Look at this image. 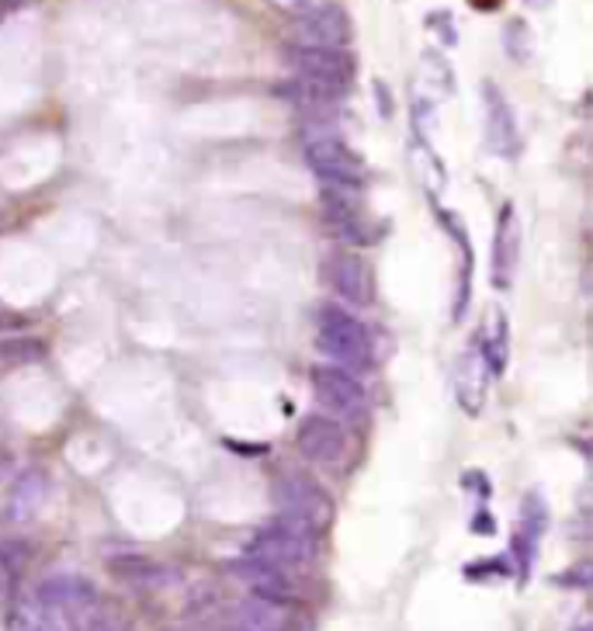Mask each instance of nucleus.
Here are the masks:
<instances>
[{"label": "nucleus", "instance_id": "nucleus-1", "mask_svg": "<svg viewBox=\"0 0 593 631\" xmlns=\"http://www.w3.org/2000/svg\"><path fill=\"white\" fill-rule=\"evenodd\" d=\"M98 587L77 572H56L32 593V608L42 631H88L98 611Z\"/></svg>", "mask_w": 593, "mask_h": 631}, {"label": "nucleus", "instance_id": "nucleus-15", "mask_svg": "<svg viewBox=\"0 0 593 631\" xmlns=\"http://www.w3.org/2000/svg\"><path fill=\"white\" fill-rule=\"evenodd\" d=\"M233 628L237 631H285L289 628V608L285 600L250 593L240 600L233 611Z\"/></svg>", "mask_w": 593, "mask_h": 631}, {"label": "nucleus", "instance_id": "nucleus-5", "mask_svg": "<svg viewBox=\"0 0 593 631\" xmlns=\"http://www.w3.org/2000/svg\"><path fill=\"white\" fill-rule=\"evenodd\" d=\"M271 497H274V507L281 510V518L299 521V524H305L309 531L326 528L330 518H333L330 497L320 490L313 479H305V475H295V472L278 475Z\"/></svg>", "mask_w": 593, "mask_h": 631}, {"label": "nucleus", "instance_id": "nucleus-6", "mask_svg": "<svg viewBox=\"0 0 593 631\" xmlns=\"http://www.w3.org/2000/svg\"><path fill=\"white\" fill-rule=\"evenodd\" d=\"M309 389H313L316 403L326 413L344 417V420L361 417L364 407H369V392H364L358 375H351V371L336 368V364H316L309 371Z\"/></svg>", "mask_w": 593, "mask_h": 631}, {"label": "nucleus", "instance_id": "nucleus-12", "mask_svg": "<svg viewBox=\"0 0 593 631\" xmlns=\"http://www.w3.org/2000/svg\"><path fill=\"white\" fill-rule=\"evenodd\" d=\"M483 119H486V147L490 153L511 160L521 153V132H517V119H514V108L511 101L503 98V91L496 88L493 80H483Z\"/></svg>", "mask_w": 593, "mask_h": 631}, {"label": "nucleus", "instance_id": "nucleus-2", "mask_svg": "<svg viewBox=\"0 0 593 631\" xmlns=\"http://www.w3.org/2000/svg\"><path fill=\"white\" fill-rule=\"evenodd\" d=\"M316 348L323 358H330V364L351 371V375L375 361L369 327L341 302H323L316 309Z\"/></svg>", "mask_w": 593, "mask_h": 631}, {"label": "nucleus", "instance_id": "nucleus-7", "mask_svg": "<svg viewBox=\"0 0 593 631\" xmlns=\"http://www.w3.org/2000/svg\"><path fill=\"white\" fill-rule=\"evenodd\" d=\"M323 281L326 289L341 299V306H372L375 302V274L369 268L364 257H358L354 250H333L323 261Z\"/></svg>", "mask_w": 593, "mask_h": 631}, {"label": "nucleus", "instance_id": "nucleus-21", "mask_svg": "<svg viewBox=\"0 0 593 631\" xmlns=\"http://www.w3.org/2000/svg\"><path fill=\"white\" fill-rule=\"evenodd\" d=\"M28 562H32V544L21 541V538L0 541V597H8L18 587Z\"/></svg>", "mask_w": 593, "mask_h": 631}, {"label": "nucleus", "instance_id": "nucleus-3", "mask_svg": "<svg viewBox=\"0 0 593 631\" xmlns=\"http://www.w3.org/2000/svg\"><path fill=\"white\" fill-rule=\"evenodd\" d=\"M247 555L261 559L278 569H305L316 559V531H309L299 521L278 518L264 528H258L247 541Z\"/></svg>", "mask_w": 593, "mask_h": 631}, {"label": "nucleus", "instance_id": "nucleus-24", "mask_svg": "<svg viewBox=\"0 0 593 631\" xmlns=\"http://www.w3.org/2000/svg\"><path fill=\"white\" fill-rule=\"evenodd\" d=\"M271 4L285 8V11H302V8H309V4H320V0H271Z\"/></svg>", "mask_w": 593, "mask_h": 631}, {"label": "nucleus", "instance_id": "nucleus-17", "mask_svg": "<svg viewBox=\"0 0 593 631\" xmlns=\"http://www.w3.org/2000/svg\"><path fill=\"white\" fill-rule=\"evenodd\" d=\"M486 371L490 368L475 348H469L455 364V395H459V403L469 417H475L486 403Z\"/></svg>", "mask_w": 593, "mask_h": 631}, {"label": "nucleus", "instance_id": "nucleus-4", "mask_svg": "<svg viewBox=\"0 0 593 631\" xmlns=\"http://www.w3.org/2000/svg\"><path fill=\"white\" fill-rule=\"evenodd\" d=\"M305 163L320 178V184H341V188H361L364 163L361 157L336 136L330 126H309L305 136Z\"/></svg>", "mask_w": 593, "mask_h": 631}, {"label": "nucleus", "instance_id": "nucleus-23", "mask_svg": "<svg viewBox=\"0 0 593 631\" xmlns=\"http://www.w3.org/2000/svg\"><path fill=\"white\" fill-rule=\"evenodd\" d=\"M28 4H32V0H0V24L4 21H11L18 11H24Z\"/></svg>", "mask_w": 593, "mask_h": 631}, {"label": "nucleus", "instance_id": "nucleus-13", "mask_svg": "<svg viewBox=\"0 0 593 631\" xmlns=\"http://www.w3.org/2000/svg\"><path fill=\"white\" fill-rule=\"evenodd\" d=\"M521 261V219L517 209L506 202L496 216V233H493V264H490V281L496 292H511L514 274Z\"/></svg>", "mask_w": 593, "mask_h": 631}, {"label": "nucleus", "instance_id": "nucleus-8", "mask_svg": "<svg viewBox=\"0 0 593 631\" xmlns=\"http://www.w3.org/2000/svg\"><path fill=\"white\" fill-rule=\"evenodd\" d=\"M292 46L313 49H344L351 42V18L341 4H309L292 24Z\"/></svg>", "mask_w": 593, "mask_h": 631}, {"label": "nucleus", "instance_id": "nucleus-11", "mask_svg": "<svg viewBox=\"0 0 593 631\" xmlns=\"http://www.w3.org/2000/svg\"><path fill=\"white\" fill-rule=\"evenodd\" d=\"M285 60L295 70V77L320 80V83H330V88H341V91H348V83L354 77V56L348 49L289 46Z\"/></svg>", "mask_w": 593, "mask_h": 631}, {"label": "nucleus", "instance_id": "nucleus-26", "mask_svg": "<svg viewBox=\"0 0 593 631\" xmlns=\"http://www.w3.org/2000/svg\"><path fill=\"white\" fill-rule=\"evenodd\" d=\"M524 4H527V8H549L552 0H524Z\"/></svg>", "mask_w": 593, "mask_h": 631}, {"label": "nucleus", "instance_id": "nucleus-14", "mask_svg": "<svg viewBox=\"0 0 593 631\" xmlns=\"http://www.w3.org/2000/svg\"><path fill=\"white\" fill-rule=\"evenodd\" d=\"M108 572L115 577L119 583L132 587V590H163V587H174L178 583V569L157 562L150 555H115L108 562Z\"/></svg>", "mask_w": 593, "mask_h": 631}, {"label": "nucleus", "instance_id": "nucleus-16", "mask_svg": "<svg viewBox=\"0 0 593 631\" xmlns=\"http://www.w3.org/2000/svg\"><path fill=\"white\" fill-rule=\"evenodd\" d=\"M230 572L237 580H243L253 593H261V597H274V600H285L292 597V580H289V572L285 569H278V565H268L261 559H237L230 562Z\"/></svg>", "mask_w": 593, "mask_h": 631}, {"label": "nucleus", "instance_id": "nucleus-25", "mask_svg": "<svg viewBox=\"0 0 593 631\" xmlns=\"http://www.w3.org/2000/svg\"><path fill=\"white\" fill-rule=\"evenodd\" d=\"M469 4H472V8H483V11H493L500 0H469Z\"/></svg>", "mask_w": 593, "mask_h": 631}, {"label": "nucleus", "instance_id": "nucleus-18", "mask_svg": "<svg viewBox=\"0 0 593 631\" xmlns=\"http://www.w3.org/2000/svg\"><path fill=\"white\" fill-rule=\"evenodd\" d=\"M46 497H49V479H46V472H39V469L21 472V475L14 479V485H11V497H8V518H11L14 524L32 521L36 513L42 510Z\"/></svg>", "mask_w": 593, "mask_h": 631}, {"label": "nucleus", "instance_id": "nucleus-22", "mask_svg": "<svg viewBox=\"0 0 593 631\" xmlns=\"http://www.w3.org/2000/svg\"><path fill=\"white\" fill-rule=\"evenodd\" d=\"M448 21H451L448 11H434V14L428 18V28H434L444 46H455V42H459V32H455V24H448Z\"/></svg>", "mask_w": 593, "mask_h": 631}, {"label": "nucleus", "instance_id": "nucleus-19", "mask_svg": "<svg viewBox=\"0 0 593 631\" xmlns=\"http://www.w3.org/2000/svg\"><path fill=\"white\" fill-rule=\"evenodd\" d=\"M475 340H483V343H475V351L483 354L486 368L493 371V375H503L506 351H511V327H506L500 309H490V316L483 320V327H479Z\"/></svg>", "mask_w": 593, "mask_h": 631}, {"label": "nucleus", "instance_id": "nucleus-10", "mask_svg": "<svg viewBox=\"0 0 593 631\" xmlns=\"http://www.w3.org/2000/svg\"><path fill=\"white\" fill-rule=\"evenodd\" d=\"M274 94L281 101H289L299 114L305 129L309 126H333V114L341 108V98L344 91L341 88H330V83H320V80H305V77H289L281 80Z\"/></svg>", "mask_w": 593, "mask_h": 631}, {"label": "nucleus", "instance_id": "nucleus-9", "mask_svg": "<svg viewBox=\"0 0 593 631\" xmlns=\"http://www.w3.org/2000/svg\"><path fill=\"white\" fill-rule=\"evenodd\" d=\"M295 448L305 462L316 465H341L348 458V430L341 420L323 417V413H309L302 417L295 430Z\"/></svg>", "mask_w": 593, "mask_h": 631}, {"label": "nucleus", "instance_id": "nucleus-20", "mask_svg": "<svg viewBox=\"0 0 593 631\" xmlns=\"http://www.w3.org/2000/svg\"><path fill=\"white\" fill-rule=\"evenodd\" d=\"M46 358V340L32 333H8L0 337V375L32 368Z\"/></svg>", "mask_w": 593, "mask_h": 631}]
</instances>
